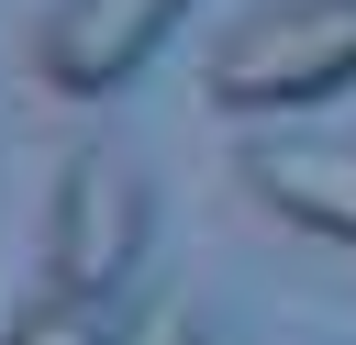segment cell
<instances>
[{
    "label": "cell",
    "mask_w": 356,
    "mask_h": 345,
    "mask_svg": "<svg viewBox=\"0 0 356 345\" xmlns=\"http://www.w3.org/2000/svg\"><path fill=\"white\" fill-rule=\"evenodd\" d=\"M211 100L222 111H312L356 89V0H256L211 45Z\"/></svg>",
    "instance_id": "cell-1"
},
{
    "label": "cell",
    "mask_w": 356,
    "mask_h": 345,
    "mask_svg": "<svg viewBox=\"0 0 356 345\" xmlns=\"http://www.w3.org/2000/svg\"><path fill=\"white\" fill-rule=\"evenodd\" d=\"M145 234H156V189H145L111 145H78L67 178H56V200H44V278L111 300V289L145 267Z\"/></svg>",
    "instance_id": "cell-2"
},
{
    "label": "cell",
    "mask_w": 356,
    "mask_h": 345,
    "mask_svg": "<svg viewBox=\"0 0 356 345\" xmlns=\"http://www.w3.org/2000/svg\"><path fill=\"white\" fill-rule=\"evenodd\" d=\"M178 11H189V0H56V11L33 22V78H44L56 100H111V89L178 33Z\"/></svg>",
    "instance_id": "cell-3"
},
{
    "label": "cell",
    "mask_w": 356,
    "mask_h": 345,
    "mask_svg": "<svg viewBox=\"0 0 356 345\" xmlns=\"http://www.w3.org/2000/svg\"><path fill=\"white\" fill-rule=\"evenodd\" d=\"M245 189L278 223H300L312 245H356V145H334V134H256L245 145Z\"/></svg>",
    "instance_id": "cell-4"
},
{
    "label": "cell",
    "mask_w": 356,
    "mask_h": 345,
    "mask_svg": "<svg viewBox=\"0 0 356 345\" xmlns=\"http://www.w3.org/2000/svg\"><path fill=\"white\" fill-rule=\"evenodd\" d=\"M111 334H122V323H111V300H89V289H56V278H33L0 345H111Z\"/></svg>",
    "instance_id": "cell-5"
},
{
    "label": "cell",
    "mask_w": 356,
    "mask_h": 345,
    "mask_svg": "<svg viewBox=\"0 0 356 345\" xmlns=\"http://www.w3.org/2000/svg\"><path fill=\"white\" fill-rule=\"evenodd\" d=\"M111 345H200V323H189V300H145L134 334H111Z\"/></svg>",
    "instance_id": "cell-6"
}]
</instances>
